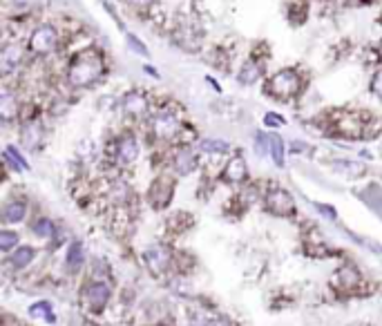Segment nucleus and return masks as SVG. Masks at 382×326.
Returning <instances> with one entry per match:
<instances>
[{"label":"nucleus","instance_id":"20e7f679","mask_svg":"<svg viewBox=\"0 0 382 326\" xmlns=\"http://www.w3.org/2000/svg\"><path fill=\"white\" fill-rule=\"evenodd\" d=\"M181 121L172 110H159L152 117V132L159 141H174L181 134Z\"/></svg>","mask_w":382,"mask_h":326},{"label":"nucleus","instance_id":"f3484780","mask_svg":"<svg viewBox=\"0 0 382 326\" xmlns=\"http://www.w3.org/2000/svg\"><path fill=\"white\" fill-rule=\"evenodd\" d=\"M264 74V67H262V63H257L255 59H250V61H246L244 63V67L239 69V83L242 85H252V83H257L260 81V76Z\"/></svg>","mask_w":382,"mask_h":326},{"label":"nucleus","instance_id":"6e6552de","mask_svg":"<svg viewBox=\"0 0 382 326\" xmlns=\"http://www.w3.org/2000/svg\"><path fill=\"white\" fill-rule=\"evenodd\" d=\"M172 195H174V181L170 177H159V179H154V183L150 185L148 199H150L154 208L161 210L172 201Z\"/></svg>","mask_w":382,"mask_h":326},{"label":"nucleus","instance_id":"2eb2a0df","mask_svg":"<svg viewBox=\"0 0 382 326\" xmlns=\"http://www.w3.org/2000/svg\"><path fill=\"white\" fill-rule=\"evenodd\" d=\"M25 215H27V203L23 199H11L5 203L3 208V219L5 223H18L25 219Z\"/></svg>","mask_w":382,"mask_h":326},{"label":"nucleus","instance_id":"412c9836","mask_svg":"<svg viewBox=\"0 0 382 326\" xmlns=\"http://www.w3.org/2000/svg\"><path fill=\"white\" fill-rule=\"evenodd\" d=\"M199 150L208 152V155H226V152H230V143L222 141V139H204V141H199Z\"/></svg>","mask_w":382,"mask_h":326},{"label":"nucleus","instance_id":"423d86ee","mask_svg":"<svg viewBox=\"0 0 382 326\" xmlns=\"http://www.w3.org/2000/svg\"><path fill=\"white\" fill-rule=\"evenodd\" d=\"M110 295H112V289L107 282H89L83 289V304L92 311H101L110 302Z\"/></svg>","mask_w":382,"mask_h":326},{"label":"nucleus","instance_id":"f8f14e48","mask_svg":"<svg viewBox=\"0 0 382 326\" xmlns=\"http://www.w3.org/2000/svg\"><path fill=\"white\" fill-rule=\"evenodd\" d=\"M222 179L226 183H244L246 179H248V168H246V161L242 157H232L228 163H226V168L222 172Z\"/></svg>","mask_w":382,"mask_h":326},{"label":"nucleus","instance_id":"a878e982","mask_svg":"<svg viewBox=\"0 0 382 326\" xmlns=\"http://www.w3.org/2000/svg\"><path fill=\"white\" fill-rule=\"evenodd\" d=\"M31 230H34L36 237L47 239V237H51V235H54V223H51V219H47V217H41V219L34 221Z\"/></svg>","mask_w":382,"mask_h":326},{"label":"nucleus","instance_id":"f03ea898","mask_svg":"<svg viewBox=\"0 0 382 326\" xmlns=\"http://www.w3.org/2000/svg\"><path fill=\"white\" fill-rule=\"evenodd\" d=\"M302 89V76L295 69H282L273 74L264 85V94L275 101H290Z\"/></svg>","mask_w":382,"mask_h":326},{"label":"nucleus","instance_id":"7c9ffc66","mask_svg":"<svg viewBox=\"0 0 382 326\" xmlns=\"http://www.w3.org/2000/svg\"><path fill=\"white\" fill-rule=\"evenodd\" d=\"M130 7H134V9H148V7H152L157 0H125Z\"/></svg>","mask_w":382,"mask_h":326},{"label":"nucleus","instance_id":"39448f33","mask_svg":"<svg viewBox=\"0 0 382 326\" xmlns=\"http://www.w3.org/2000/svg\"><path fill=\"white\" fill-rule=\"evenodd\" d=\"M264 203H266V210L275 217H290L295 213V199L288 190L284 188H270L266 195H264Z\"/></svg>","mask_w":382,"mask_h":326},{"label":"nucleus","instance_id":"6ab92c4d","mask_svg":"<svg viewBox=\"0 0 382 326\" xmlns=\"http://www.w3.org/2000/svg\"><path fill=\"white\" fill-rule=\"evenodd\" d=\"M83 261H85V251H83V244L79 239L72 241L67 248V257H65V264H67V271L76 273L79 268L83 266Z\"/></svg>","mask_w":382,"mask_h":326},{"label":"nucleus","instance_id":"393cba45","mask_svg":"<svg viewBox=\"0 0 382 326\" xmlns=\"http://www.w3.org/2000/svg\"><path fill=\"white\" fill-rule=\"evenodd\" d=\"M338 277H340V286H342V289H353V286H358V282H360L358 271L351 268V266L342 268V271L338 273Z\"/></svg>","mask_w":382,"mask_h":326},{"label":"nucleus","instance_id":"aec40b11","mask_svg":"<svg viewBox=\"0 0 382 326\" xmlns=\"http://www.w3.org/2000/svg\"><path fill=\"white\" fill-rule=\"evenodd\" d=\"M34 248L31 246H21L18 251L11 255V266L18 268V271H23V268H27L31 261H34Z\"/></svg>","mask_w":382,"mask_h":326},{"label":"nucleus","instance_id":"0eeeda50","mask_svg":"<svg viewBox=\"0 0 382 326\" xmlns=\"http://www.w3.org/2000/svg\"><path fill=\"white\" fill-rule=\"evenodd\" d=\"M23 63V45L18 41H7L0 49V72L3 76H11Z\"/></svg>","mask_w":382,"mask_h":326},{"label":"nucleus","instance_id":"cd10ccee","mask_svg":"<svg viewBox=\"0 0 382 326\" xmlns=\"http://www.w3.org/2000/svg\"><path fill=\"white\" fill-rule=\"evenodd\" d=\"M125 38H128V47H130L132 52H137L139 56H145V59H150V49H148L145 45L141 43L137 36H134V34H130V31H128V34H125Z\"/></svg>","mask_w":382,"mask_h":326},{"label":"nucleus","instance_id":"dca6fc26","mask_svg":"<svg viewBox=\"0 0 382 326\" xmlns=\"http://www.w3.org/2000/svg\"><path fill=\"white\" fill-rule=\"evenodd\" d=\"M41 139H43V127L41 123H36V121H31V123H27L23 127L21 132V141L27 150H36L38 145H41Z\"/></svg>","mask_w":382,"mask_h":326},{"label":"nucleus","instance_id":"72a5a7b5","mask_svg":"<svg viewBox=\"0 0 382 326\" xmlns=\"http://www.w3.org/2000/svg\"><path fill=\"white\" fill-rule=\"evenodd\" d=\"M143 72H148V74H150V76H152V79H161V76H159V72H157V69H154V67H150V65H143Z\"/></svg>","mask_w":382,"mask_h":326},{"label":"nucleus","instance_id":"4468645a","mask_svg":"<svg viewBox=\"0 0 382 326\" xmlns=\"http://www.w3.org/2000/svg\"><path fill=\"white\" fill-rule=\"evenodd\" d=\"M362 130H365V125L360 121V114H340V119H338L340 134H344L349 139H355V137H362Z\"/></svg>","mask_w":382,"mask_h":326},{"label":"nucleus","instance_id":"2f4dec72","mask_svg":"<svg viewBox=\"0 0 382 326\" xmlns=\"http://www.w3.org/2000/svg\"><path fill=\"white\" fill-rule=\"evenodd\" d=\"M36 3L38 0H11V5H14L16 9H29V7H34Z\"/></svg>","mask_w":382,"mask_h":326},{"label":"nucleus","instance_id":"c9c22d12","mask_svg":"<svg viewBox=\"0 0 382 326\" xmlns=\"http://www.w3.org/2000/svg\"><path fill=\"white\" fill-rule=\"evenodd\" d=\"M380 23H382V16H380Z\"/></svg>","mask_w":382,"mask_h":326},{"label":"nucleus","instance_id":"f704fd0d","mask_svg":"<svg viewBox=\"0 0 382 326\" xmlns=\"http://www.w3.org/2000/svg\"><path fill=\"white\" fill-rule=\"evenodd\" d=\"M378 61L382 63V41L378 43Z\"/></svg>","mask_w":382,"mask_h":326},{"label":"nucleus","instance_id":"c756f323","mask_svg":"<svg viewBox=\"0 0 382 326\" xmlns=\"http://www.w3.org/2000/svg\"><path fill=\"white\" fill-rule=\"evenodd\" d=\"M284 123H286V121H284L282 117H277V114H273V112H268L266 117H264V125H268V127H280Z\"/></svg>","mask_w":382,"mask_h":326},{"label":"nucleus","instance_id":"ddd939ff","mask_svg":"<svg viewBox=\"0 0 382 326\" xmlns=\"http://www.w3.org/2000/svg\"><path fill=\"white\" fill-rule=\"evenodd\" d=\"M195 168H197L195 152H192L190 148H179L177 155H174V159H172V170L177 172L179 177H186V175H190Z\"/></svg>","mask_w":382,"mask_h":326},{"label":"nucleus","instance_id":"473e14b6","mask_svg":"<svg viewBox=\"0 0 382 326\" xmlns=\"http://www.w3.org/2000/svg\"><path fill=\"white\" fill-rule=\"evenodd\" d=\"M315 208L320 210V213H324L329 219H335V210H333L331 206H322V203H315Z\"/></svg>","mask_w":382,"mask_h":326},{"label":"nucleus","instance_id":"9d476101","mask_svg":"<svg viewBox=\"0 0 382 326\" xmlns=\"http://www.w3.org/2000/svg\"><path fill=\"white\" fill-rule=\"evenodd\" d=\"M148 94L141 92V89H132V92H128L125 97L121 101V107L123 112L128 114V117H143L148 112Z\"/></svg>","mask_w":382,"mask_h":326},{"label":"nucleus","instance_id":"7ed1b4c3","mask_svg":"<svg viewBox=\"0 0 382 326\" xmlns=\"http://www.w3.org/2000/svg\"><path fill=\"white\" fill-rule=\"evenodd\" d=\"M58 45H61V36H58L54 25H41V27H36L27 41L29 52L34 56H41V59L51 56L58 49Z\"/></svg>","mask_w":382,"mask_h":326},{"label":"nucleus","instance_id":"f257e3e1","mask_svg":"<svg viewBox=\"0 0 382 326\" xmlns=\"http://www.w3.org/2000/svg\"><path fill=\"white\" fill-rule=\"evenodd\" d=\"M103 76H105V61L103 54L96 49H83L69 61L65 81L72 89H85L94 87Z\"/></svg>","mask_w":382,"mask_h":326},{"label":"nucleus","instance_id":"a211bd4d","mask_svg":"<svg viewBox=\"0 0 382 326\" xmlns=\"http://www.w3.org/2000/svg\"><path fill=\"white\" fill-rule=\"evenodd\" d=\"M0 117H3V121H11L14 117H18V99L7 87L0 94Z\"/></svg>","mask_w":382,"mask_h":326},{"label":"nucleus","instance_id":"4be33fe9","mask_svg":"<svg viewBox=\"0 0 382 326\" xmlns=\"http://www.w3.org/2000/svg\"><path fill=\"white\" fill-rule=\"evenodd\" d=\"M5 161H7L11 168L18 170V172L29 170V163L25 161V157L18 152V148H14V145H7V148H5Z\"/></svg>","mask_w":382,"mask_h":326},{"label":"nucleus","instance_id":"9b49d317","mask_svg":"<svg viewBox=\"0 0 382 326\" xmlns=\"http://www.w3.org/2000/svg\"><path fill=\"white\" fill-rule=\"evenodd\" d=\"M143 259H145V264H148V268H150L152 273H163L166 268L170 266L172 255H170V251H168L166 246H150L143 253Z\"/></svg>","mask_w":382,"mask_h":326},{"label":"nucleus","instance_id":"b1692460","mask_svg":"<svg viewBox=\"0 0 382 326\" xmlns=\"http://www.w3.org/2000/svg\"><path fill=\"white\" fill-rule=\"evenodd\" d=\"M29 315L31 317H43L45 322H49V324L56 322V315L51 313V304L49 302H38V304H34L29 309Z\"/></svg>","mask_w":382,"mask_h":326},{"label":"nucleus","instance_id":"bb28decb","mask_svg":"<svg viewBox=\"0 0 382 326\" xmlns=\"http://www.w3.org/2000/svg\"><path fill=\"white\" fill-rule=\"evenodd\" d=\"M16 246H18V235L11 233V230H3V233H0V251L9 253V251H14Z\"/></svg>","mask_w":382,"mask_h":326},{"label":"nucleus","instance_id":"c85d7f7f","mask_svg":"<svg viewBox=\"0 0 382 326\" xmlns=\"http://www.w3.org/2000/svg\"><path fill=\"white\" fill-rule=\"evenodd\" d=\"M371 92L378 99H382V67L375 69V74H373V79H371Z\"/></svg>","mask_w":382,"mask_h":326},{"label":"nucleus","instance_id":"1a4fd4ad","mask_svg":"<svg viewBox=\"0 0 382 326\" xmlns=\"http://www.w3.org/2000/svg\"><path fill=\"white\" fill-rule=\"evenodd\" d=\"M139 157V141L132 134H123L114 145V159L119 165H130Z\"/></svg>","mask_w":382,"mask_h":326},{"label":"nucleus","instance_id":"5701e85b","mask_svg":"<svg viewBox=\"0 0 382 326\" xmlns=\"http://www.w3.org/2000/svg\"><path fill=\"white\" fill-rule=\"evenodd\" d=\"M268 139H270V155H273V161L277 168H284V141H282V137H277V134L270 132L268 134Z\"/></svg>","mask_w":382,"mask_h":326}]
</instances>
